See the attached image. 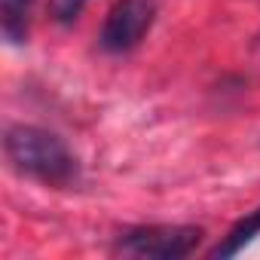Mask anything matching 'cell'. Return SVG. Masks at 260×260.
<instances>
[{
  "instance_id": "cell-4",
  "label": "cell",
  "mask_w": 260,
  "mask_h": 260,
  "mask_svg": "<svg viewBox=\"0 0 260 260\" xmlns=\"http://www.w3.org/2000/svg\"><path fill=\"white\" fill-rule=\"evenodd\" d=\"M257 236H260V208H254V211H248L245 217H239V220L230 226V233L208 251V257H214V260L236 257V254L245 251Z\"/></svg>"
},
{
  "instance_id": "cell-3",
  "label": "cell",
  "mask_w": 260,
  "mask_h": 260,
  "mask_svg": "<svg viewBox=\"0 0 260 260\" xmlns=\"http://www.w3.org/2000/svg\"><path fill=\"white\" fill-rule=\"evenodd\" d=\"M159 13V0H116L104 16L98 46L110 55L132 52L153 28Z\"/></svg>"
},
{
  "instance_id": "cell-5",
  "label": "cell",
  "mask_w": 260,
  "mask_h": 260,
  "mask_svg": "<svg viewBox=\"0 0 260 260\" xmlns=\"http://www.w3.org/2000/svg\"><path fill=\"white\" fill-rule=\"evenodd\" d=\"M34 0H0V13H4V34L13 43H22L28 34V10Z\"/></svg>"
},
{
  "instance_id": "cell-1",
  "label": "cell",
  "mask_w": 260,
  "mask_h": 260,
  "mask_svg": "<svg viewBox=\"0 0 260 260\" xmlns=\"http://www.w3.org/2000/svg\"><path fill=\"white\" fill-rule=\"evenodd\" d=\"M4 153L13 172L46 187H71L80 178V162L71 147L40 125H10L4 135Z\"/></svg>"
},
{
  "instance_id": "cell-2",
  "label": "cell",
  "mask_w": 260,
  "mask_h": 260,
  "mask_svg": "<svg viewBox=\"0 0 260 260\" xmlns=\"http://www.w3.org/2000/svg\"><path fill=\"white\" fill-rule=\"evenodd\" d=\"M202 226L190 223H153L125 230L116 239V251L138 260H184L202 242Z\"/></svg>"
},
{
  "instance_id": "cell-6",
  "label": "cell",
  "mask_w": 260,
  "mask_h": 260,
  "mask_svg": "<svg viewBox=\"0 0 260 260\" xmlns=\"http://www.w3.org/2000/svg\"><path fill=\"white\" fill-rule=\"evenodd\" d=\"M89 0H49V16L58 25H74Z\"/></svg>"
}]
</instances>
